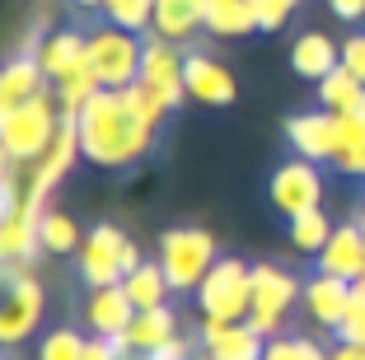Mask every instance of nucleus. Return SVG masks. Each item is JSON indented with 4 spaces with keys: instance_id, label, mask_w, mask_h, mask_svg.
Returning a JSON list of instances; mask_svg holds the SVG:
<instances>
[{
    "instance_id": "31",
    "label": "nucleus",
    "mask_w": 365,
    "mask_h": 360,
    "mask_svg": "<svg viewBox=\"0 0 365 360\" xmlns=\"http://www.w3.org/2000/svg\"><path fill=\"white\" fill-rule=\"evenodd\" d=\"M98 10L108 14V24L131 29V33H145L155 24V0H103Z\"/></svg>"
},
{
    "instance_id": "20",
    "label": "nucleus",
    "mask_w": 365,
    "mask_h": 360,
    "mask_svg": "<svg viewBox=\"0 0 365 360\" xmlns=\"http://www.w3.org/2000/svg\"><path fill=\"white\" fill-rule=\"evenodd\" d=\"M47 85H52V80H47V71L38 66V52H14L10 61H5V71H0V108L29 103V98H38Z\"/></svg>"
},
{
    "instance_id": "25",
    "label": "nucleus",
    "mask_w": 365,
    "mask_h": 360,
    "mask_svg": "<svg viewBox=\"0 0 365 360\" xmlns=\"http://www.w3.org/2000/svg\"><path fill=\"white\" fill-rule=\"evenodd\" d=\"M258 29V14L248 0H206V33L211 38H248Z\"/></svg>"
},
{
    "instance_id": "37",
    "label": "nucleus",
    "mask_w": 365,
    "mask_h": 360,
    "mask_svg": "<svg viewBox=\"0 0 365 360\" xmlns=\"http://www.w3.org/2000/svg\"><path fill=\"white\" fill-rule=\"evenodd\" d=\"M328 10H333L342 24H361L365 19V0H328Z\"/></svg>"
},
{
    "instance_id": "39",
    "label": "nucleus",
    "mask_w": 365,
    "mask_h": 360,
    "mask_svg": "<svg viewBox=\"0 0 365 360\" xmlns=\"http://www.w3.org/2000/svg\"><path fill=\"white\" fill-rule=\"evenodd\" d=\"M351 220H356V230L365 234V206H356V215H351Z\"/></svg>"
},
{
    "instance_id": "5",
    "label": "nucleus",
    "mask_w": 365,
    "mask_h": 360,
    "mask_svg": "<svg viewBox=\"0 0 365 360\" xmlns=\"http://www.w3.org/2000/svg\"><path fill=\"white\" fill-rule=\"evenodd\" d=\"M160 267L169 272L173 290H197L206 281L215 262H220V244H215V234L202 230V225H178V230L160 234Z\"/></svg>"
},
{
    "instance_id": "38",
    "label": "nucleus",
    "mask_w": 365,
    "mask_h": 360,
    "mask_svg": "<svg viewBox=\"0 0 365 360\" xmlns=\"http://www.w3.org/2000/svg\"><path fill=\"white\" fill-rule=\"evenodd\" d=\"M333 360H365V346H356V341H337Z\"/></svg>"
},
{
    "instance_id": "18",
    "label": "nucleus",
    "mask_w": 365,
    "mask_h": 360,
    "mask_svg": "<svg viewBox=\"0 0 365 360\" xmlns=\"http://www.w3.org/2000/svg\"><path fill=\"white\" fill-rule=\"evenodd\" d=\"M80 318H85L89 332H103V337H113V332H127L131 318H136V304H131V295L122 286H94L85 295V304H80Z\"/></svg>"
},
{
    "instance_id": "33",
    "label": "nucleus",
    "mask_w": 365,
    "mask_h": 360,
    "mask_svg": "<svg viewBox=\"0 0 365 360\" xmlns=\"http://www.w3.org/2000/svg\"><path fill=\"white\" fill-rule=\"evenodd\" d=\"M253 14H258V33H277L290 24V14L300 10V0H248Z\"/></svg>"
},
{
    "instance_id": "10",
    "label": "nucleus",
    "mask_w": 365,
    "mask_h": 360,
    "mask_svg": "<svg viewBox=\"0 0 365 360\" xmlns=\"http://www.w3.org/2000/svg\"><path fill=\"white\" fill-rule=\"evenodd\" d=\"M80 159H85V150H80V122H76V117H66L61 131H56V140H52V150H47L33 169H24V173H29L24 197H29V202H38V206H47V197H52L66 178H71V169H76Z\"/></svg>"
},
{
    "instance_id": "7",
    "label": "nucleus",
    "mask_w": 365,
    "mask_h": 360,
    "mask_svg": "<svg viewBox=\"0 0 365 360\" xmlns=\"http://www.w3.org/2000/svg\"><path fill=\"white\" fill-rule=\"evenodd\" d=\"M140 61H145V38L118 24L89 33V66H94L103 89H131L140 80Z\"/></svg>"
},
{
    "instance_id": "16",
    "label": "nucleus",
    "mask_w": 365,
    "mask_h": 360,
    "mask_svg": "<svg viewBox=\"0 0 365 360\" xmlns=\"http://www.w3.org/2000/svg\"><path fill=\"white\" fill-rule=\"evenodd\" d=\"M314 272L323 276H337V281H365V234L356 230V220L337 225L333 239L319 248V257H314Z\"/></svg>"
},
{
    "instance_id": "27",
    "label": "nucleus",
    "mask_w": 365,
    "mask_h": 360,
    "mask_svg": "<svg viewBox=\"0 0 365 360\" xmlns=\"http://www.w3.org/2000/svg\"><path fill=\"white\" fill-rule=\"evenodd\" d=\"M361 98H365V85L346 71V66H337L333 75L319 80V108H328V113H356Z\"/></svg>"
},
{
    "instance_id": "21",
    "label": "nucleus",
    "mask_w": 365,
    "mask_h": 360,
    "mask_svg": "<svg viewBox=\"0 0 365 360\" xmlns=\"http://www.w3.org/2000/svg\"><path fill=\"white\" fill-rule=\"evenodd\" d=\"M89 56V33H76V29H52L43 33V43H38V66L47 71V80H61L71 75L80 61Z\"/></svg>"
},
{
    "instance_id": "35",
    "label": "nucleus",
    "mask_w": 365,
    "mask_h": 360,
    "mask_svg": "<svg viewBox=\"0 0 365 360\" xmlns=\"http://www.w3.org/2000/svg\"><path fill=\"white\" fill-rule=\"evenodd\" d=\"M342 66L365 85V33H351V38L342 43Z\"/></svg>"
},
{
    "instance_id": "36",
    "label": "nucleus",
    "mask_w": 365,
    "mask_h": 360,
    "mask_svg": "<svg viewBox=\"0 0 365 360\" xmlns=\"http://www.w3.org/2000/svg\"><path fill=\"white\" fill-rule=\"evenodd\" d=\"M140 360H197V351H192V341H187V337H173V341L155 346L150 356H140Z\"/></svg>"
},
{
    "instance_id": "11",
    "label": "nucleus",
    "mask_w": 365,
    "mask_h": 360,
    "mask_svg": "<svg viewBox=\"0 0 365 360\" xmlns=\"http://www.w3.org/2000/svg\"><path fill=\"white\" fill-rule=\"evenodd\" d=\"M267 202L277 206L286 220H295V215L314 211V206H323V169L314 164V159H286L277 173H272L267 182Z\"/></svg>"
},
{
    "instance_id": "3",
    "label": "nucleus",
    "mask_w": 365,
    "mask_h": 360,
    "mask_svg": "<svg viewBox=\"0 0 365 360\" xmlns=\"http://www.w3.org/2000/svg\"><path fill=\"white\" fill-rule=\"evenodd\" d=\"M182 66H187V56L178 52V43H169L160 33L145 38V61H140V80L131 85V94H136V103L145 108V117H150L155 127H160L169 113H178L182 98H187Z\"/></svg>"
},
{
    "instance_id": "24",
    "label": "nucleus",
    "mask_w": 365,
    "mask_h": 360,
    "mask_svg": "<svg viewBox=\"0 0 365 360\" xmlns=\"http://www.w3.org/2000/svg\"><path fill=\"white\" fill-rule=\"evenodd\" d=\"M122 290L131 295V304H136V309H160V304H169L173 281H169V272L160 267V257H155V262H140L136 272L122 281Z\"/></svg>"
},
{
    "instance_id": "17",
    "label": "nucleus",
    "mask_w": 365,
    "mask_h": 360,
    "mask_svg": "<svg viewBox=\"0 0 365 360\" xmlns=\"http://www.w3.org/2000/svg\"><path fill=\"white\" fill-rule=\"evenodd\" d=\"M351 295H356V286L351 281H337V276H309L304 281V295H300V304H304V314L319 323V328H328V332H337L346 323V314H351Z\"/></svg>"
},
{
    "instance_id": "8",
    "label": "nucleus",
    "mask_w": 365,
    "mask_h": 360,
    "mask_svg": "<svg viewBox=\"0 0 365 360\" xmlns=\"http://www.w3.org/2000/svg\"><path fill=\"white\" fill-rule=\"evenodd\" d=\"M300 295H304V286L295 281V272H286V267H277V262H258L253 267V304H248V323H253L262 337H281Z\"/></svg>"
},
{
    "instance_id": "13",
    "label": "nucleus",
    "mask_w": 365,
    "mask_h": 360,
    "mask_svg": "<svg viewBox=\"0 0 365 360\" xmlns=\"http://www.w3.org/2000/svg\"><path fill=\"white\" fill-rule=\"evenodd\" d=\"M286 140L295 145V155H300V159H314V164H333L337 150H342V113L309 108V113L286 117Z\"/></svg>"
},
{
    "instance_id": "14",
    "label": "nucleus",
    "mask_w": 365,
    "mask_h": 360,
    "mask_svg": "<svg viewBox=\"0 0 365 360\" xmlns=\"http://www.w3.org/2000/svg\"><path fill=\"white\" fill-rule=\"evenodd\" d=\"M197 346H202L206 360H262V337L248 318L239 323H225V318H202V328H197Z\"/></svg>"
},
{
    "instance_id": "6",
    "label": "nucleus",
    "mask_w": 365,
    "mask_h": 360,
    "mask_svg": "<svg viewBox=\"0 0 365 360\" xmlns=\"http://www.w3.org/2000/svg\"><path fill=\"white\" fill-rule=\"evenodd\" d=\"M202 318H225V323H239L248 318V304H253V267L235 253H220V262L206 272V281L192 290Z\"/></svg>"
},
{
    "instance_id": "28",
    "label": "nucleus",
    "mask_w": 365,
    "mask_h": 360,
    "mask_svg": "<svg viewBox=\"0 0 365 360\" xmlns=\"http://www.w3.org/2000/svg\"><path fill=\"white\" fill-rule=\"evenodd\" d=\"M290 225V248L295 253H304V257H319V248L333 239V230L337 225L328 220V211L323 206H314V211H304V215H295V220H286Z\"/></svg>"
},
{
    "instance_id": "15",
    "label": "nucleus",
    "mask_w": 365,
    "mask_h": 360,
    "mask_svg": "<svg viewBox=\"0 0 365 360\" xmlns=\"http://www.w3.org/2000/svg\"><path fill=\"white\" fill-rule=\"evenodd\" d=\"M182 80H187V98L202 108H230L239 98V80L225 61H215L206 52H192L182 66Z\"/></svg>"
},
{
    "instance_id": "19",
    "label": "nucleus",
    "mask_w": 365,
    "mask_h": 360,
    "mask_svg": "<svg viewBox=\"0 0 365 360\" xmlns=\"http://www.w3.org/2000/svg\"><path fill=\"white\" fill-rule=\"evenodd\" d=\"M337 66H342V43H333L328 33L309 29L295 38V47H290V71L300 75V80H314L319 85L323 75H333Z\"/></svg>"
},
{
    "instance_id": "32",
    "label": "nucleus",
    "mask_w": 365,
    "mask_h": 360,
    "mask_svg": "<svg viewBox=\"0 0 365 360\" xmlns=\"http://www.w3.org/2000/svg\"><path fill=\"white\" fill-rule=\"evenodd\" d=\"M262 360H333V351H323L314 337H290V332H281V337H267Z\"/></svg>"
},
{
    "instance_id": "34",
    "label": "nucleus",
    "mask_w": 365,
    "mask_h": 360,
    "mask_svg": "<svg viewBox=\"0 0 365 360\" xmlns=\"http://www.w3.org/2000/svg\"><path fill=\"white\" fill-rule=\"evenodd\" d=\"M337 341H356V346H365V281H356L351 314H346V323L337 328Z\"/></svg>"
},
{
    "instance_id": "1",
    "label": "nucleus",
    "mask_w": 365,
    "mask_h": 360,
    "mask_svg": "<svg viewBox=\"0 0 365 360\" xmlns=\"http://www.w3.org/2000/svg\"><path fill=\"white\" fill-rule=\"evenodd\" d=\"M76 122H80V150L98 169H131L150 155L155 136H160V127L145 117V108L136 103L131 89H98Z\"/></svg>"
},
{
    "instance_id": "9",
    "label": "nucleus",
    "mask_w": 365,
    "mask_h": 360,
    "mask_svg": "<svg viewBox=\"0 0 365 360\" xmlns=\"http://www.w3.org/2000/svg\"><path fill=\"white\" fill-rule=\"evenodd\" d=\"M47 314V290L33 272L5 281V304H0V341L5 346H24L33 332L43 328Z\"/></svg>"
},
{
    "instance_id": "4",
    "label": "nucleus",
    "mask_w": 365,
    "mask_h": 360,
    "mask_svg": "<svg viewBox=\"0 0 365 360\" xmlns=\"http://www.w3.org/2000/svg\"><path fill=\"white\" fill-rule=\"evenodd\" d=\"M76 262H80V281L94 290V286H122L145 257H140V248L131 244L118 225L103 220L94 230H85V244H80Z\"/></svg>"
},
{
    "instance_id": "40",
    "label": "nucleus",
    "mask_w": 365,
    "mask_h": 360,
    "mask_svg": "<svg viewBox=\"0 0 365 360\" xmlns=\"http://www.w3.org/2000/svg\"><path fill=\"white\" fill-rule=\"evenodd\" d=\"M80 10H98V5H103V0H76Z\"/></svg>"
},
{
    "instance_id": "23",
    "label": "nucleus",
    "mask_w": 365,
    "mask_h": 360,
    "mask_svg": "<svg viewBox=\"0 0 365 360\" xmlns=\"http://www.w3.org/2000/svg\"><path fill=\"white\" fill-rule=\"evenodd\" d=\"M173 337H178V314H173L169 304L136 309V318H131V328H127V341H131V351H136V360L150 356L155 346H164V341H173Z\"/></svg>"
},
{
    "instance_id": "22",
    "label": "nucleus",
    "mask_w": 365,
    "mask_h": 360,
    "mask_svg": "<svg viewBox=\"0 0 365 360\" xmlns=\"http://www.w3.org/2000/svg\"><path fill=\"white\" fill-rule=\"evenodd\" d=\"M197 29H206V0H155L150 33H160L169 43H187Z\"/></svg>"
},
{
    "instance_id": "2",
    "label": "nucleus",
    "mask_w": 365,
    "mask_h": 360,
    "mask_svg": "<svg viewBox=\"0 0 365 360\" xmlns=\"http://www.w3.org/2000/svg\"><path fill=\"white\" fill-rule=\"evenodd\" d=\"M61 122L66 117H61V103H56L52 85L19 108H0V159L14 164V169H33L52 150Z\"/></svg>"
},
{
    "instance_id": "26",
    "label": "nucleus",
    "mask_w": 365,
    "mask_h": 360,
    "mask_svg": "<svg viewBox=\"0 0 365 360\" xmlns=\"http://www.w3.org/2000/svg\"><path fill=\"white\" fill-rule=\"evenodd\" d=\"M98 89H103V85H98L94 66H89V56H85V61H80L71 75H61V80H56L52 94H56V103H61V117H80V113H85V103L98 94Z\"/></svg>"
},
{
    "instance_id": "12",
    "label": "nucleus",
    "mask_w": 365,
    "mask_h": 360,
    "mask_svg": "<svg viewBox=\"0 0 365 360\" xmlns=\"http://www.w3.org/2000/svg\"><path fill=\"white\" fill-rule=\"evenodd\" d=\"M43 215L47 206L29 202L24 197L14 211H0V257H5V267H29L38 262V253H47L43 248Z\"/></svg>"
},
{
    "instance_id": "29",
    "label": "nucleus",
    "mask_w": 365,
    "mask_h": 360,
    "mask_svg": "<svg viewBox=\"0 0 365 360\" xmlns=\"http://www.w3.org/2000/svg\"><path fill=\"white\" fill-rule=\"evenodd\" d=\"M80 244H85V230L76 225V215L47 206V215H43V248L47 253L52 257H71V253H80Z\"/></svg>"
},
{
    "instance_id": "30",
    "label": "nucleus",
    "mask_w": 365,
    "mask_h": 360,
    "mask_svg": "<svg viewBox=\"0 0 365 360\" xmlns=\"http://www.w3.org/2000/svg\"><path fill=\"white\" fill-rule=\"evenodd\" d=\"M85 346H89V337L66 323V328L43 332V341H38V360H85Z\"/></svg>"
}]
</instances>
